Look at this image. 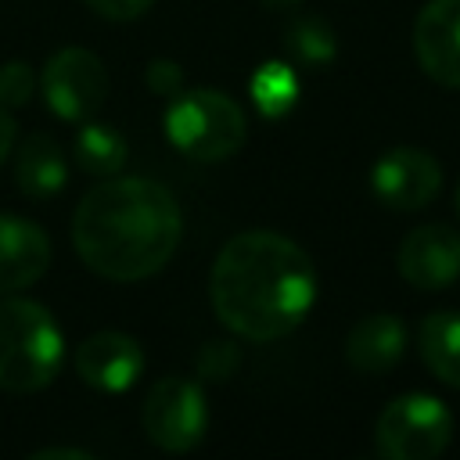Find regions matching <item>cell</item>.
I'll list each match as a JSON object with an SVG mask.
<instances>
[{"label": "cell", "mask_w": 460, "mask_h": 460, "mask_svg": "<svg viewBox=\"0 0 460 460\" xmlns=\"http://www.w3.org/2000/svg\"><path fill=\"white\" fill-rule=\"evenodd\" d=\"M165 137L194 162H219L244 144L248 119L241 104L219 90H180L165 111Z\"/></svg>", "instance_id": "4"}, {"label": "cell", "mask_w": 460, "mask_h": 460, "mask_svg": "<svg viewBox=\"0 0 460 460\" xmlns=\"http://www.w3.org/2000/svg\"><path fill=\"white\" fill-rule=\"evenodd\" d=\"M72 367L90 388L115 395V392H126L140 377L144 352H140L137 338H129L122 331H97L75 345Z\"/></svg>", "instance_id": "11"}, {"label": "cell", "mask_w": 460, "mask_h": 460, "mask_svg": "<svg viewBox=\"0 0 460 460\" xmlns=\"http://www.w3.org/2000/svg\"><path fill=\"white\" fill-rule=\"evenodd\" d=\"M399 273L417 291L449 288L460 277V234L442 223L410 230L399 244Z\"/></svg>", "instance_id": "10"}, {"label": "cell", "mask_w": 460, "mask_h": 460, "mask_svg": "<svg viewBox=\"0 0 460 460\" xmlns=\"http://www.w3.org/2000/svg\"><path fill=\"white\" fill-rule=\"evenodd\" d=\"M183 234L169 187L144 176H104L72 216V244L86 270L104 280H144L158 273Z\"/></svg>", "instance_id": "2"}, {"label": "cell", "mask_w": 460, "mask_h": 460, "mask_svg": "<svg viewBox=\"0 0 460 460\" xmlns=\"http://www.w3.org/2000/svg\"><path fill=\"white\" fill-rule=\"evenodd\" d=\"M262 4H270V7H288V4H295V0H262Z\"/></svg>", "instance_id": "25"}, {"label": "cell", "mask_w": 460, "mask_h": 460, "mask_svg": "<svg viewBox=\"0 0 460 460\" xmlns=\"http://www.w3.org/2000/svg\"><path fill=\"white\" fill-rule=\"evenodd\" d=\"M50 266L47 234L22 216L0 212V295H18L36 284Z\"/></svg>", "instance_id": "12"}, {"label": "cell", "mask_w": 460, "mask_h": 460, "mask_svg": "<svg viewBox=\"0 0 460 460\" xmlns=\"http://www.w3.org/2000/svg\"><path fill=\"white\" fill-rule=\"evenodd\" d=\"M456 205H460V187H456Z\"/></svg>", "instance_id": "26"}, {"label": "cell", "mask_w": 460, "mask_h": 460, "mask_svg": "<svg viewBox=\"0 0 460 460\" xmlns=\"http://www.w3.org/2000/svg\"><path fill=\"white\" fill-rule=\"evenodd\" d=\"M453 438V413L442 399L406 392L392 399L374 428V446L385 460H435Z\"/></svg>", "instance_id": "5"}, {"label": "cell", "mask_w": 460, "mask_h": 460, "mask_svg": "<svg viewBox=\"0 0 460 460\" xmlns=\"http://www.w3.org/2000/svg\"><path fill=\"white\" fill-rule=\"evenodd\" d=\"M147 86H151L155 93H162V97L180 93V90H183V72H180V65H172V61H165V58L151 61V65H147Z\"/></svg>", "instance_id": "21"}, {"label": "cell", "mask_w": 460, "mask_h": 460, "mask_svg": "<svg viewBox=\"0 0 460 460\" xmlns=\"http://www.w3.org/2000/svg\"><path fill=\"white\" fill-rule=\"evenodd\" d=\"M219 323L248 341L291 334L316 298V270L302 244L273 230H244L230 237L208 277Z\"/></svg>", "instance_id": "1"}, {"label": "cell", "mask_w": 460, "mask_h": 460, "mask_svg": "<svg viewBox=\"0 0 460 460\" xmlns=\"http://www.w3.org/2000/svg\"><path fill=\"white\" fill-rule=\"evenodd\" d=\"M417 352L438 381L460 388V313L424 316L417 331Z\"/></svg>", "instance_id": "15"}, {"label": "cell", "mask_w": 460, "mask_h": 460, "mask_svg": "<svg viewBox=\"0 0 460 460\" xmlns=\"http://www.w3.org/2000/svg\"><path fill=\"white\" fill-rule=\"evenodd\" d=\"M14 133H18V129H14L11 111L0 104V165H4V162H7V155L14 151Z\"/></svg>", "instance_id": "23"}, {"label": "cell", "mask_w": 460, "mask_h": 460, "mask_svg": "<svg viewBox=\"0 0 460 460\" xmlns=\"http://www.w3.org/2000/svg\"><path fill=\"white\" fill-rule=\"evenodd\" d=\"M126 140H122V133L119 129H111V126H104V122H83L79 126V133H75V147H72V158H75V165L83 169V172H90V176H115V172H122V165H126Z\"/></svg>", "instance_id": "16"}, {"label": "cell", "mask_w": 460, "mask_h": 460, "mask_svg": "<svg viewBox=\"0 0 460 460\" xmlns=\"http://www.w3.org/2000/svg\"><path fill=\"white\" fill-rule=\"evenodd\" d=\"M241 363V352L234 341H205L198 352V374L208 381H226Z\"/></svg>", "instance_id": "20"}, {"label": "cell", "mask_w": 460, "mask_h": 460, "mask_svg": "<svg viewBox=\"0 0 460 460\" xmlns=\"http://www.w3.org/2000/svg\"><path fill=\"white\" fill-rule=\"evenodd\" d=\"M155 0H86V7L108 22H129V18H140Z\"/></svg>", "instance_id": "22"}, {"label": "cell", "mask_w": 460, "mask_h": 460, "mask_svg": "<svg viewBox=\"0 0 460 460\" xmlns=\"http://www.w3.org/2000/svg\"><path fill=\"white\" fill-rule=\"evenodd\" d=\"M417 65L449 90H460V0H428L413 22Z\"/></svg>", "instance_id": "9"}, {"label": "cell", "mask_w": 460, "mask_h": 460, "mask_svg": "<svg viewBox=\"0 0 460 460\" xmlns=\"http://www.w3.org/2000/svg\"><path fill=\"white\" fill-rule=\"evenodd\" d=\"M32 86H36V72L32 65L25 61H7L0 65V104L11 111V108H22L29 97H32Z\"/></svg>", "instance_id": "19"}, {"label": "cell", "mask_w": 460, "mask_h": 460, "mask_svg": "<svg viewBox=\"0 0 460 460\" xmlns=\"http://www.w3.org/2000/svg\"><path fill=\"white\" fill-rule=\"evenodd\" d=\"M54 456H61V460H90V453L75 449V446H43V449L32 453V460H54Z\"/></svg>", "instance_id": "24"}, {"label": "cell", "mask_w": 460, "mask_h": 460, "mask_svg": "<svg viewBox=\"0 0 460 460\" xmlns=\"http://www.w3.org/2000/svg\"><path fill=\"white\" fill-rule=\"evenodd\" d=\"M252 101L266 119H280L298 104V75L284 61H266L252 75Z\"/></svg>", "instance_id": "17"}, {"label": "cell", "mask_w": 460, "mask_h": 460, "mask_svg": "<svg viewBox=\"0 0 460 460\" xmlns=\"http://www.w3.org/2000/svg\"><path fill=\"white\" fill-rule=\"evenodd\" d=\"M406 352V327L395 313H370L363 316L345 341V356L359 374H385Z\"/></svg>", "instance_id": "13"}, {"label": "cell", "mask_w": 460, "mask_h": 460, "mask_svg": "<svg viewBox=\"0 0 460 460\" xmlns=\"http://www.w3.org/2000/svg\"><path fill=\"white\" fill-rule=\"evenodd\" d=\"M370 183H374V194L381 198V205L399 208V212H417L438 194L442 169L420 147H392L388 155L377 158Z\"/></svg>", "instance_id": "8"}, {"label": "cell", "mask_w": 460, "mask_h": 460, "mask_svg": "<svg viewBox=\"0 0 460 460\" xmlns=\"http://www.w3.org/2000/svg\"><path fill=\"white\" fill-rule=\"evenodd\" d=\"M40 90L47 108L65 122H86L97 115V108L108 97V72L101 58L86 47H61L54 58H47Z\"/></svg>", "instance_id": "7"}, {"label": "cell", "mask_w": 460, "mask_h": 460, "mask_svg": "<svg viewBox=\"0 0 460 460\" xmlns=\"http://www.w3.org/2000/svg\"><path fill=\"white\" fill-rule=\"evenodd\" d=\"M68 180V162L65 151L58 147L54 137L32 133L25 144L14 151V183L29 198H54Z\"/></svg>", "instance_id": "14"}, {"label": "cell", "mask_w": 460, "mask_h": 460, "mask_svg": "<svg viewBox=\"0 0 460 460\" xmlns=\"http://www.w3.org/2000/svg\"><path fill=\"white\" fill-rule=\"evenodd\" d=\"M288 54L302 65H327L334 61V32L320 18H302L288 32Z\"/></svg>", "instance_id": "18"}, {"label": "cell", "mask_w": 460, "mask_h": 460, "mask_svg": "<svg viewBox=\"0 0 460 460\" xmlns=\"http://www.w3.org/2000/svg\"><path fill=\"white\" fill-rule=\"evenodd\" d=\"M144 431L165 453H190L208 431V406L190 377H162L144 399Z\"/></svg>", "instance_id": "6"}, {"label": "cell", "mask_w": 460, "mask_h": 460, "mask_svg": "<svg viewBox=\"0 0 460 460\" xmlns=\"http://www.w3.org/2000/svg\"><path fill=\"white\" fill-rule=\"evenodd\" d=\"M65 363V338L47 305L18 295L0 298V388L40 392Z\"/></svg>", "instance_id": "3"}]
</instances>
